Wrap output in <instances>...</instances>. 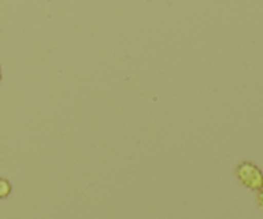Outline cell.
Returning a JSON list of instances; mask_svg holds the SVG:
<instances>
[{
  "label": "cell",
  "mask_w": 263,
  "mask_h": 219,
  "mask_svg": "<svg viewBox=\"0 0 263 219\" xmlns=\"http://www.w3.org/2000/svg\"><path fill=\"white\" fill-rule=\"evenodd\" d=\"M257 203H258L259 208L263 210V186L258 190V194H257Z\"/></svg>",
  "instance_id": "obj_3"
},
{
  "label": "cell",
  "mask_w": 263,
  "mask_h": 219,
  "mask_svg": "<svg viewBox=\"0 0 263 219\" xmlns=\"http://www.w3.org/2000/svg\"><path fill=\"white\" fill-rule=\"evenodd\" d=\"M235 176L244 187L258 191L263 186V172L252 162H241L235 169Z\"/></svg>",
  "instance_id": "obj_1"
},
{
  "label": "cell",
  "mask_w": 263,
  "mask_h": 219,
  "mask_svg": "<svg viewBox=\"0 0 263 219\" xmlns=\"http://www.w3.org/2000/svg\"><path fill=\"white\" fill-rule=\"evenodd\" d=\"M13 186L10 181L4 177H0V200H4L12 194Z\"/></svg>",
  "instance_id": "obj_2"
},
{
  "label": "cell",
  "mask_w": 263,
  "mask_h": 219,
  "mask_svg": "<svg viewBox=\"0 0 263 219\" xmlns=\"http://www.w3.org/2000/svg\"><path fill=\"white\" fill-rule=\"evenodd\" d=\"M3 79V71H2V66H0V82H2Z\"/></svg>",
  "instance_id": "obj_4"
}]
</instances>
